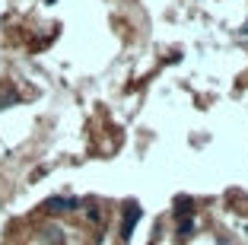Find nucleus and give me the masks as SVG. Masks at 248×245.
I'll use <instances>...</instances> for the list:
<instances>
[{
	"label": "nucleus",
	"instance_id": "1",
	"mask_svg": "<svg viewBox=\"0 0 248 245\" xmlns=\"http://www.w3.org/2000/svg\"><path fill=\"white\" fill-rule=\"evenodd\" d=\"M191 213H194V204L188 197H178L175 201V220H178V239H185L191 232Z\"/></svg>",
	"mask_w": 248,
	"mask_h": 245
},
{
	"label": "nucleus",
	"instance_id": "2",
	"mask_svg": "<svg viewBox=\"0 0 248 245\" xmlns=\"http://www.w3.org/2000/svg\"><path fill=\"white\" fill-rule=\"evenodd\" d=\"M137 220H140V204L137 201H127V204H124V223H121V239H124V242L134 236Z\"/></svg>",
	"mask_w": 248,
	"mask_h": 245
},
{
	"label": "nucleus",
	"instance_id": "3",
	"mask_svg": "<svg viewBox=\"0 0 248 245\" xmlns=\"http://www.w3.org/2000/svg\"><path fill=\"white\" fill-rule=\"evenodd\" d=\"M77 204H80L77 197H51L45 207H48V210H70V207H77Z\"/></svg>",
	"mask_w": 248,
	"mask_h": 245
}]
</instances>
